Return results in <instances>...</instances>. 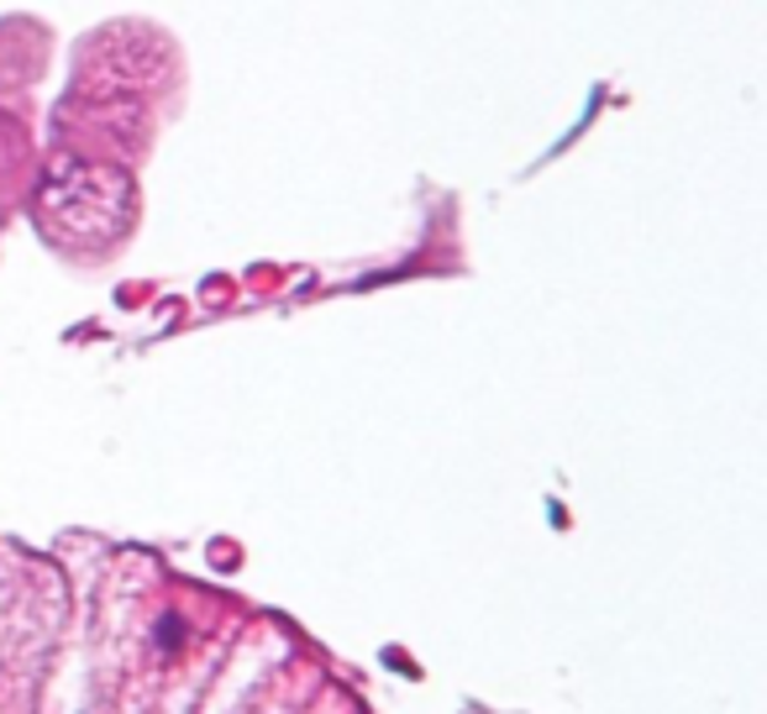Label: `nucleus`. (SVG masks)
Returning <instances> with one entry per match:
<instances>
[{
	"instance_id": "1",
	"label": "nucleus",
	"mask_w": 767,
	"mask_h": 714,
	"mask_svg": "<svg viewBox=\"0 0 767 714\" xmlns=\"http://www.w3.org/2000/svg\"><path fill=\"white\" fill-rule=\"evenodd\" d=\"M180 641H184V625H180V615H163V620H158V646H163V652H174Z\"/></svg>"
}]
</instances>
